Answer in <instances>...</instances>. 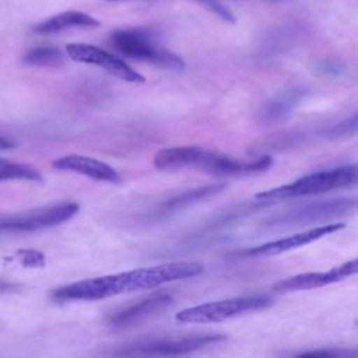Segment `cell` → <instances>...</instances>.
<instances>
[{
	"label": "cell",
	"instance_id": "6da1fadb",
	"mask_svg": "<svg viewBox=\"0 0 358 358\" xmlns=\"http://www.w3.org/2000/svg\"><path fill=\"white\" fill-rule=\"evenodd\" d=\"M204 271L197 262H171L151 267L80 280L52 291L55 301H95L120 294L151 289L161 284L196 277Z\"/></svg>",
	"mask_w": 358,
	"mask_h": 358
},
{
	"label": "cell",
	"instance_id": "7a4b0ae2",
	"mask_svg": "<svg viewBox=\"0 0 358 358\" xmlns=\"http://www.w3.org/2000/svg\"><path fill=\"white\" fill-rule=\"evenodd\" d=\"M152 162L157 169H180L186 166H196L214 175L238 176L267 171L271 166L273 159L268 155H263L256 161L241 162L229 158L228 155L197 145H183L158 151L154 155Z\"/></svg>",
	"mask_w": 358,
	"mask_h": 358
},
{
	"label": "cell",
	"instance_id": "3957f363",
	"mask_svg": "<svg viewBox=\"0 0 358 358\" xmlns=\"http://www.w3.org/2000/svg\"><path fill=\"white\" fill-rule=\"evenodd\" d=\"M357 180H358V166L355 164L343 165L333 169L313 172L296 179L292 183L263 190L257 193L255 199L260 201H271V200L320 194L330 190L355 186Z\"/></svg>",
	"mask_w": 358,
	"mask_h": 358
},
{
	"label": "cell",
	"instance_id": "277c9868",
	"mask_svg": "<svg viewBox=\"0 0 358 358\" xmlns=\"http://www.w3.org/2000/svg\"><path fill=\"white\" fill-rule=\"evenodd\" d=\"M110 45L123 56L148 62L168 70H182L185 62L178 55L161 48L152 34L143 28H122L110 34Z\"/></svg>",
	"mask_w": 358,
	"mask_h": 358
},
{
	"label": "cell",
	"instance_id": "5b68a950",
	"mask_svg": "<svg viewBox=\"0 0 358 358\" xmlns=\"http://www.w3.org/2000/svg\"><path fill=\"white\" fill-rule=\"evenodd\" d=\"M357 208V199L354 197H338L329 200L309 201L305 204L295 206L281 214H277L267 220L266 227L268 228H284V227H299L322 221L334 220L351 214Z\"/></svg>",
	"mask_w": 358,
	"mask_h": 358
},
{
	"label": "cell",
	"instance_id": "8992f818",
	"mask_svg": "<svg viewBox=\"0 0 358 358\" xmlns=\"http://www.w3.org/2000/svg\"><path fill=\"white\" fill-rule=\"evenodd\" d=\"M270 305L271 299L266 295L238 296L231 299L206 302L201 305L182 309L175 315V319L179 323H215L246 312L264 309Z\"/></svg>",
	"mask_w": 358,
	"mask_h": 358
},
{
	"label": "cell",
	"instance_id": "52a82bcc",
	"mask_svg": "<svg viewBox=\"0 0 358 358\" xmlns=\"http://www.w3.org/2000/svg\"><path fill=\"white\" fill-rule=\"evenodd\" d=\"M225 340L222 334H192L137 340L119 347L113 355H182Z\"/></svg>",
	"mask_w": 358,
	"mask_h": 358
},
{
	"label": "cell",
	"instance_id": "ba28073f",
	"mask_svg": "<svg viewBox=\"0 0 358 358\" xmlns=\"http://www.w3.org/2000/svg\"><path fill=\"white\" fill-rule=\"evenodd\" d=\"M80 210V206L74 201L57 203L20 214L8 215L0 220V229L11 232H31L38 229L50 228L69 221Z\"/></svg>",
	"mask_w": 358,
	"mask_h": 358
},
{
	"label": "cell",
	"instance_id": "9c48e42d",
	"mask_svg": "<svg viewBox=\"0 0 358 358\" xmlns=\"http://www.w3.org/2000/svg\"><path fill=\"white\" fill-rule=\"evenodd\" d=\"M66 52L69 57L78 63L85 64H94L103 70H106L109 74L127 81V83H144L145 78L138 71H136L133 67H130L126 62H123L120 57L115 56L113 53L103 50L98 46L88 45V43H69L66 46Z\"/></svg>",
	"mask_w": 358,
	"mask_h": 358
},
{
	"label": "cell",
	"instance_id": "30bf717a",
	"mask_svg": "<svg viewBox=\"0 0 358 358\" xmlns=\"http://www.w3.org/2000/svg\"><path fill=\"white\" fill-rule=\"evenodd\" d=\"M357 271H358V260L352 259L327 271L303 273V274H296V275L280 280L273 285V291L289 292V291H305V289L319 288L333 282L343 281L344 278L355 274Z\"/></svg>",
	"mask_w": 358,
	"mask_h": 358
},
{
	"label": "cell",
	"instance_id": "8fae6325",
	"mask_svg": "<svg viewBox=\"0 0 358 358\" xmlns=\"http://www.w3.org/2000/svg\"><path fill=\"white\" fill-rule=\"evenodd\" d=\"M344 228L343 222H336V224H324L320 227L310 228L308 231H302L277 241L266 242L259 246H253L248 250H243L242 255L250 256V257H266V256H274L280 255L284 252H288L291 249H296L299 246H305L310 242H315L326 235H330L333 232H337L338 229Z\"/></svg>",
	"mask_w": 358,
	"mask_h": 358
},
{
	"label": "cell",
	"instance_id": "7c38bea8",
	"mask_svg": "<svg viewBox=\"0 0 358 358\" xmlns=\"http://www.w3.org/2000/svg\"><path fill=\"white\" fill-rule=\"evenodd\" d=\"M173 298L169 294L159 292V294H152L140 302L130 305L119 312H116L113 316L109 317L108 324L112 329H127L131 327L144 319H148L150 316H154L155 313L164 310L172 303Z\"/></svg>",
	"mask_w": 358,
	"mask_h": 358
},
{
	"label": "cell",
	"instance_id": "4fadbf2b",
	"mask_svg": "<svg viewBox=\"0 0 358 358\" xmlns=\"http://www.w3.org/2000/svg\"><path fill=\"white\" fill-rule=\"evenodd\" d=\"M55 169L59 171H69V172H76L84 176H88L95 180H102L108 183H120L122 176L119 172L108 165L106 162H102L99 159L85 157V155H78V154H69L63 155L52 162Z\"/></svg>",
	"mask_w": 358,
	"mask_h": 358
},
{
	"label": "cell",
	"instance_id": "5bb4252c",
	"mask_svg": "<svg viewBox=\"0 0 358 358\" xmlns=\"http://www.w3.org/2000/svg\"><path fill=\"white\" fill-rule=\"evenodd\" d=\"M306 91L303 88H288L268 101L257 112V119L263 124H277L288 119L296 106L303 101Z\"/></svg>",
	"mask_w": 358,
	"mask_h": 358
},
{
	"label": "cell",
	"instance_id": "9a60e30c",
	"mask_svg": "<svg viewBox=\"0 0 358 358\" xmlns=\"http://www.w3.org/2000/svg\"><path fill=\"white\" fill-rule=\"evenodd\" d=\"M99 24L101 22L96 18L91 17L87 13L70 10V11L55 14L41 21L32 29L36 34H55L69 28H95V27H99Z\"/></svg>",
	"mask_w": 358,
	"mask_h": 358
},
{
	"label": "cell",
	"instance_id": "2e32d148",
	"mask_svg": "<svg viewBox=\"0 0 358 358\" xmlns=\"http://www.w3.org/2000/svg\"><path fill=\"white\" fill-rule=\"evenodd\" d=\"M225 183H214V185H207L203 187H197V189H192L187 192H183L182 194L169 199L168 201L161 204V211L162 213H168V211H176L180 210L186 206H190L192 203H196L204 197H208L211 194H215L221 190H224Z\"/></svg>",
	"mask_w": 358,
	"mask_h": 358
},
{
	"label": "cell",
	"instance_id": "e0dca14e",
	"mask_svg": "<svg viewBox=\"0 0 358 358\" xmlns=\"http://www.w3.org/2000/svg\"><path fill=\"white\" fill-rule=\"evenodd\" d=\"M10 179L39 182L42 180V175L32 165L0 158V180H10Z\"/></svg>",
	"mask_w": 358,
	"mask_h": 358
},
{
	"label": "cell",
	"instance_id": "ac0fdd59",
	"mask_svg": "<svg viewBox=\"0 0 358 358\" xmlns=\"http://www.w3.org/2000/svg\"><path fill=\"white\" fill-rule=\"evenodd\" d=\"M64 60V55L60 49L53 46H39L28 50L22 62L29 66H57Z\"/></svg>",
	"mask_w": 358,
	"mask_h": 358
},
{
	"label": "cell",
	"instance_id": "d6986e66",
	"mask_svg": "<svg viewBox=\"0 0 358 358\" xmlns=\"http://www.w3.org/2000/svg\"><path fill=\"white\" fill-rule=\"evenodd\" d=\"M357 123H358L357 113H352L350 117L329 126L323 131V136L327 138H344L348 136H354L357 131Z\"/></svg>",
	"mask_w": 358,
	"mask_h": 358
},
{
	"label": "cell",
	"instance_id": "ffe728a7",
	"mask_svg": "<svg viewBox=\"0 0 358 358\" xmlns=\"http://www.w3.org/2000/svg\"><path fill=\"white\" fill-rule=\"evenodd\" d=\"M20 262L25 267H43L45 266V256L43 253L32 249H21L17 252Z\"/></svg>",
	"mask_w": 358,
	"mask_h": 358
},
{
	"label": "cell",
	"instance_id": "44dd1931",
	"mask_svg": "<svg viewBox=\"0 0 358 358\" xmlns=\"http://www.w3.org/2000/svg\"><path fill=\"white\" fill-rule=\"evenodd\" d=\"M298 355H309V357H330V358H347L357 357L355 350H341V348H324V350H313L301 352Z\"/></svg>",
	"mask_w": 358,
	"mask_h": 358
},
{
	"label": "cell",
	"instance_id": "7402d4cb",
	"mask_svg": "<svg viewBox=\"0 0 358 358\" xmlns=\"http://www.w3.org/2000/svg\"><path fill=\"white\" fill-rule=\"evenodd\" d=\"M204 4H206L213 13H215L218 17H221L222 20H225V21H228V22H235L234 14H232L225 6H222L218 0H206Z\"/></svg>",
	"mask_w": 358,
	"mask_h": 358
},
{
	"label": "cell",
	"instance_id": "603a6c76",
	"mask_svg": "<svg viewBox=\"0 0 358 358\" xmlns=\"http://www.w3.org/2000/svg\"><path fill=\"white\" fill-rule=\"evenodd\" d=\"M320 70L324 73H331V74H338L343 71L341 66H338L334 62H322L320 63Z\"/></svg>",
	"mask_w": 358,
	"mask_h": 358
},
{
	"label": "cell",
	"instance_id": "cb8c5ba5",
	"mask_svg": "<svg viewBox=\"0 0 358 358\" xmlns=\"http://www.w3.org/2000/svg\"><path fill=\"white\" fill-rule=\"evenodd\" d=\"M20 288V284L17 282H11L8 280H1L0 278V294H4V292H13V291H17Z\"/></svg>",
	"mask_w": 358,
	"mask_h": 358
},
{
	"label": "cell",
	"instance_id": "d4e9b609",
	"mask_svg": "<svg viewBox=\"0 0 358 358\" xmlns=\"http://www.w3.org/2000/svg\"><path fill=\"white\" fill-rule=\"evenodd\" d=\"M13 145H14L13 141H10L8 138L0 136V150H8V148H13Z\"/></svg>",
	"mask_w": 358,
	"mask_h": 358
},
{
	"label": "cell",
	"instance_id": "484cf974",
	"mask_svg": "<svg viewBox=\"0 0 358 358\" xmlns=\"http://www.w3.org/2000/svg\"><path fill=\"white\" fill-rule=\"evenodd\" d=\"M106 1H116V0H106Z\"/></svg>",
	"mask_w": 358,
	"mask_h": 358
},
{
	"label": "cell",
	"instance_id": "4316f807",
	"mask_svg": "<svg viewBox=\"0 0 358 358\" xmlns=\"http://www.w3.org/2000/svg\"><path fill=\"white\" fill-rule=\"evenodd\" d=\"M200 1H203V3H204V1H206V0H200Z\"/></svg>",
	"mask_w": 358,
	"mask_h": 358
}]
</instances>
